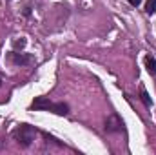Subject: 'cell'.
<instances>
[{
	"instance_id": "10",
	"label": "cell",
	"mask_w": 156,
	"mask_h": 155,
	"mask_svg": "<svg viewBox=\"0 0 156 155\" xmlns=\"http://www.w3.org/2000/svg\"><path fill=\"white\" fill-rule=\"evenodd\" d=\"M127 2H129V4H131V6H134V7H136V6H140V4H142V0H127Z\"/></svg>"
},
{
	"instance_id": "5",
	"label": "cell",
	"mask_w": 156,
	"mask_h": 155,
	"mask_svg": "<svg viewBox=\"0 0 156 155\" xmlns=\"http://www.w3.org/2000/svg\"><path fill=\"white\" fill-rule=\"evenodd\" d=\"M51 112H53V113H56V115H67V113H69V106H67V104H64V102H55Z\"/></svg>"
},
{
	"instance_id": "2",
	"label": "cell",
	"mask_w": 156,
	"mask_h": 155,
	"mask_svg": "<svg viewBox=\"0 0 156 155\" xmlns=\"http://www.w3.org/2000/svg\"><path fill=\"white\" fill-rule=\"evenodd\" d=\"M123 128V122H122V119L116 115V113H113V115L107 117V120H105V131H109V133H116Z\"/></svg>"
},
{
	"instance_id": "1",
	"label": "cell",
	"mask_w": 156,
	"mask_h": 155,
	"mask_svg": "<svg viewBox=\"0 0 156 155\" xmlns=\"http://www.w3.org/2000/svg\"><path fill=\"white\" fill-rule=\"evenodd\" d=\"M35 135H37V130L29 124H20L16 130H13V139L24 148L31 146V142L35 141Z\"/></svg>"
},
{
	"instance_id": "4",
	"label": "cell",
	"mask_w": 156,
	"mask_h": 155,
	"mask_svg": "<svg viewBox=\"0 0 156 155\" xmlns=\"http://www.w3.org/2000/svg\"><path fill=\"white\" fill-rule=\"evenodd\" d=\"M11 60L16 66H26V64H31L33 62V57L31 55H26V53H11Z\"/></svg>"
},
{
	"instance_id": "3",
	"label": "cell",
	"mask_w": 156,
	"mask_h": 155,
	"mask_svg": "<svg viewBox=\"0 0 156 155\" xmlns=\"http://www.w3.org/2000/svg\"><path fill=\"white\" fill-rule=\"evenodd\" d=\"M53 104H55V102H51L47 97H37V99L33 100L31 108H33V110H47V112H51V110H53Z\"/></svg>"
},
{
	"instance_id": "11",
	"label": "cell",
	"mask_w": 156,
	"mask_h": 155,
	"mask_svg": "<svg viewBox=\"0 0 156 155\" xmlns=\"http://www.w3.org/2000/svg\"><path fill=\"white\" fill-rule=\"evenodd\" d=\"M4 144H5V141H2V139H0V148H2Z\"/></svg>"
},
{
	"instance_id": "8",
	"label": "cell",
	"mask_w": 156,
	"mask_h": 155,
	"mask_svg": "<svg viewBox=\"0 0 156 155\" xmlns=\"http://www.w3.org/2000/svg\"><path fill=\"white\" fill-rule=\"evenodd\" d=\"M145 13L147 15H154L156 13V0H147L145 2Z\"/></svg>"
},
{
	"instance_id": "9",
	"label": "cell",
	"mask_w": 156,
	"mask_h": 155,
	"mask_svg": "<svg viewBox=\"0 0 156 155\" xmlns=\"http://www.w3.org/2000/svg\"><path fill=\"white\" fill-rule=\"evenodd\" d=\"M13 46H15V47H24V46H26V39L15 40V42H13Z\"/></svg>"
},
{
	"instance_id": "12",
	"label": "cell",
	"mask_w": 156,
	"mask_h": 155,
	"mask_svg": "<svg viewBox=\"0 0 156 155\" xmlns=\"http://www.w3.org/2000/svg\"><path fill=\"white\" fill-rule=\"evenodd\" d=\"M0 84H2V80H0Z\"/></svg>"
},
{
	"instance_id": "7",
	"label": "cell",
	"mask_w": 156,
	"mask_h": 155,
	"mask_svg": "<svg viewBox=\"0 0 156 155\" xmlns=\"http://www.w3.org/2000/svg\"><path fill=\"white\" fill-rule=\"evenodd\" d=\"M140 99H142V102L147 106V108H151V97H149V93H147V89L144 88V86H140Z\"/></svg>"
},
{
	"instance_id": "6",
	"label": "cell",
	"mask_w": 156,
	"mask_h": 155,
	"mask_svg": "<svg viewBox=\"0 0 156 155\" xmlns=\"http://www.w3.org/2000/svg\"><path fill=\"white\" fill-rule=\"evenodd\" d=\"M145 68L151 75H156V59L153 55H147L145 57Z\"/></svg>"
}]
</instances>
